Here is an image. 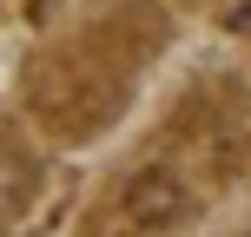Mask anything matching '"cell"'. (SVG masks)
I'll return each instance as SVG.
<instances>
[{
  "mask_svg": "<svg viewBox=\"0 0 251 237\" xmlns=\"http://www.w3.org/2000/svg\"><path fill=\"white\" fill-rule=\"evenodd\" d=\"M33 191H40V165L20 158V151H0V224L20 217L33 204Z\"/></svg>",
  "mask_w": 251,
  "mask_h": 237,
  "instance_id": "cell-2",
  "label": "cell"
},
{
  "mask_svg": "<svg viewBox=\"0 0 251 237\" xmlns=\"http://www.w3.org/2000/svg\"><path fill=\"white\" fill-rule=\"evenodd\" d=\"M185 211H192V191L178 185L165 165L139 172L132 185L119 191V217H126V231H132V237H165V231H178V224H185Z\"/></svg>",
  "mask_w": 251,
  "mask_h": 237,
  "instance_id": "cell-1",
  "label": "cell"
}]
</instances>
